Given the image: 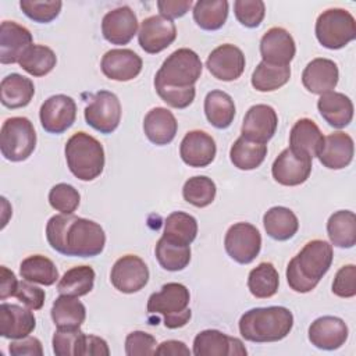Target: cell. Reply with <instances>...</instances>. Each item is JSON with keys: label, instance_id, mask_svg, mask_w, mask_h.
I'll return each instance as SVG.
<instances>
[{"label": "cell", "instance_id": "6da1fadb", "mask_svg": "<svg viewBox=\"0 0 356 356\" xmlns=\"http://www.w3.org/2000/svg\"><path fill=\"white\" fill-rule=\"evenodd\" d=\"M202 60L191 49L172 51L154 76V89L168 106L185 108L195 100V83L202 74Z\"/></svg>", "mask_w": 356, "mask_h": 356}, {"label": "cell", "instance_id": "7a4b0ae2", "mask_svg": "<svg viewBox=\"0 0 356 356\" xmlns=\"http://www.w3.org/2000/svg\"><path fill=\"white\" fill-rule=\"evenodd\" d=\"M49 245L58 253L93 257L103 252L106 234L100 224L74 214H56L46 225Z\"/></svg>", "mask_w": 356, "mask_h": 356}, {"label": "cell", "instance_id": "3957f363", "mask_svg": "<svg viewBox=\"0 0 356 356\" xmlns=\"http://www.w3.org/2000/svg\"><path fill=\"white\" fill-rule=\"evenodd\" d=\"M334 257L332 245L321 239L307 242L286 266V281L298 293L313 291L327 274Z\"/></svg>", "mask_w": 356, "mask_h": 356}, {"label": "cell", "instance_id": "277c9868", "mask_svg": "<svg viewBox=\"0 0 356 356\" xmlns=\"http://www.w3.org/2000/svg\"><path fill=\"white\" fill-rule=\"evenodd\" d=\"M293 327V314L284 306L254 307L239 318V332L250 342L264 343L284 339Z\"/></svg>", "mask_w": 356, "mask_h": 356}, {"label": "cell", "instance_id": "5b68a950", "mask_svg": "<svg viewBox=\"0 0 356 356\" xmlns=\"http://www.w3.org/2000/svg\"><path fill=\"white\" fill-rule=\"evenodd\" d=\"M65 160L70 171L81 181L97 178L104 168L102 143L86 132L74 134L65 143Z\"/></svg>", "mask_w": 356, "mask_h": 356}, {"label": "cell", "instance_id": "8992f818", "mask_svg": "<svg viewBox=\"0 0 356 356\" xmlns=\"http://www.w3.org/2000/svg\"><path fill=\"white\" fill-rule=\"evenodd\" d=\"M189 289L179 282H168L147 299V312L150 314H161L164 325L170 330L181 328L188 324L192 317L189 309Z\"/></svg>", "mask_w": 356, "mask_h": 356}, {"label": "cell", "instance_id": "52a82bcc", "mask_svg": "<svg viewBox=\"0 0 356 356\" xmlns=\"http://www.w3.org/2000/svg\"><path fill=\"white\" fill-rule=\"evenodd\" d=\"M36 147V132L26 117L7 118L0 131V150L8 161L26 160Z\"/></svg>", "mask_w": 356, "mask_h": 356}, {"label": "cell", "instance_id": "ba28073f", "mask_svg": "<svg viewBox=\"0 0 356 356\" xmlns=\"http://www.w3.org/2000/svg\"><path fill=\"white\" fill-rule=\"evenodd\" d=\"M314 31L321 46L338 50L356 38V22L349 11L328 8L317 17Z\"/></svg>", "mask_w": 356, "mask_h": 356}, {"label": "cell", "instance_id": "9c48e42d", "mask_svg": "<svg viewBox=\"0 0 356 356\" xmlns=\"http://www.w3.org/2000/svg\"><path fill=\"white\" fill-rule=\"evenodd\" d=\"M85 121L100 134H111L121 121V103L113 92H96L85 107Z\"/></svg>", "mask_w": 356, "mask_h": 356}, {"label": "cell", "instance_id": "30bf717a", "mask_svg": "<svg viewBox=\"0 0 356 356\" xmlns=\"http://www.w3.org/2000/svg\"><path fill=\"white\" fill-rule=\"evenodd\" d=\"M224 248L232 260L239 264H249L260 253L261 235L249 222H235L225 234Z\"/></svg>", "mask_w": 356, "mask_h": 356}, {"label": "cell", "instance_id": "8fae6325", "mask_svg": "<svg viewBox=\"0 0 356 356\" xmlns=\"http://www.w3.org/2000/svg\"><path fill=\"white\" fill-rule=\"evenodd\" d=\"M113 286L122 293H135L146 286L149 281V268L146 263L135 254L120 257L110 273Z\"/></svg>", "mask_w": 356, "mask_h": 356}, {"label": "cell", "instance_id": "7c38bea8", "mask_svg": "<svg viewBox=\"0 0 356 356\" xmlns=\"http://www.w3.org/2000/svg\"><path fill=\"white\" fill-rule=\"evenodd\" d=\"M43 129L49 134H63L72 127L76 118L75 100L67 95H54L43 102L39 110Z\"/></svg>", "mask_w": 356, "mask_h": 356}, {"label": "cell", "instance_id": "4fadbf2b", "mask_svg": "<svg viewBox=\"0 0 356 356\" xmlns=\"http://www.w3.org/2000/svg\"><path fill=\"white\" fill-rule=\"evenodd\" d=\"M177 38V28L172 19L163 15H152L142 21L138 40L139 46L149 54H156L167 49Z\"/></svg>", "mask_w": 356, "mask_h": 356}, {"label": "cell", "instance_id": "5bb4252c", "mask_svg": "<svg viewBox=\"0 0 356 356\" xmlns=\"http://www.w3.org/2000/svg\"><path fill=\"white\" fill-rule=\"evenodd\" d=\"M278 125V117L275 110L268 104L252 106L245 117L241 127V136L257 142L267 143L275 134Z\"/></svg>", "mask_w": 356, "mask_h": 356}, {"label": "cell", "instance_id": "9a60e30c", "mask_svg": "<svg viewBox=\"0 0 356 356\" xmlns=\"http://www.w3.org/2000/svg\"><path fill=\"white\" fill-rule=\"evenodd\" d=\"M312 160L307 156H300L289 147L284 149L273 163V178L285 186H296L303 184L312 172Z\"/></svg>", "mask_w": 356, "mask_h": 356}, {"label": "cell", "instance_id": "2e32d148", "mask_svg": "<svg viewBox=\"0 0 356 356\" xmlns=\"http://www.w3.org/2000/svg\"><path fill=\"white\" fill-rule=\"evenodd\" d=\"M206 67L210 74L220 81H235L243 74L245 56L235 44L224 43L209 54Z\"/></svg>", "mask_w": 356, "mask_h": 356}, {"label": "cell", "instance_id": "e0dca14e", "mask_svg": "<svg viewBox=\"0 0 356 356\" xmlns=\"http://www.w3.org/2000/svg\"><path fill=\"white\" fill-rule=\"evenodd\" d=\"M196 356H246L248 350L242 341L228 337L218 330L200 331L193 339Z\"/></svg>", "mask_w": 356, "mask_h": 356}, {"label": "cell", "instance_id": "ac0fdd59", "mask_svg": "<svg viewBox=\"0 0 356 356\" xmlns=\"http://www.w3.org/2000/svg\"><path fill=\"white\" fill-rule=\"evenodd\" d=\"M296 53V46L292 35L281 28H270L260 40L261 61L273 65H289Z\"/></svg>", "mask_w": 356, "mask_h": 356}, {"label": "cell", "instance_id": "d6986e66", "mask_svg": "<svg viewBox=\"0 0 356 356\" xmlns=\"http://www.w3.org/2000/svg\"><path fill=\"white\" fill-rule=\"evenodd\" d=\"M138 32V19L131 7L122 6L108 11L102 19V33L111 44H127Z\"/></svg>", "mask_w": 356, "mask_h": 356}, {"label": "cell", "instance_id": "ffe728a7", "mask_svg": "<svg viewBox=\"0 0 356 356\" xmlns=\"http://www.w3.org/2000/svg\"><path fill=\"white\" fill-rule=\"evenodd\" d=\"M309 341L318 349L335 350L348 339V325L335 316H323L316 318L309 327Z\"/></svg>", "mask_w": 356, "mask_h": 356}, {"label": "cell", "instance_id": "44dd1931", "mask_svg": "<svg viewBox=\"0 0 356 356\" xmlns=\"http://www.w3.org/2000/svg\"><path fill=\"white\" fill-rule=\"evenodd\" d=\"M33 44L32 33L14 21H3L0 25V63L14 64Z\"/></svg>", "mask_w": 356, "mask_h": 356}, {"label": "cell", "instance_id": "7402d4cb", "mask_svg": "<svg viewBox=\"0 0 356 356\" xmlns=\"http://www.w3.org/2000/svg\"><path fill=\"white\" fill-rule=\"evenodd\" d=\"M217 153V146L211 135L204 131H189L179 145V156L189 167H206L211 164Z\"/></svg>", "mask_w": 356, "mask_h": 356}, {"label": "cell", "instance_id": "603a6c76", "mask_svg": "<svg viewBox=\"0 0 356 356\" xmlns=\"http://www.w3.org/2000/svg\"><path fill=\"white\" fill-rule=\"evenodd\" d=\"M100 68L108 79L127 82L142 71V58L129 49H111L102 57Z\"/></svg>", "mask_w": 356, "mask_h": 356}, {"label": "cell", "instance_id": "cb8c5ba5", "mask_svg": "<svg viewBox=\"0 0 356 356\" xmlns=\"http://www.w3.org/2000/svg\"><path fill=\"white\" fill-rule=\"evenodd\" d=\"M339 71L337 64L330 58H313L302 72L303 86L314 95L332 92L338 83Z\"/></svg>", "mask_w": 356, "mask_h": 356}, {"label": "cell", "instance_id": "d4e9b609", "mask_svg": "<svg viewBox=\"0 0 356 356\" xmlns=\"http://www.w3.org/2000/svg\"><path fill=\"white\" fill-rule=\"evenodd\" d=\"M353 153L355 145L350 135L338 131L324 138L317 157L324 167L330 170H342L350 164Z\"/></svg>", "mask_w": 356, "mask_h": 356}, {"label": "cell", "instance_id": "484cf974", "mask_svg": "<svg viewBox=\"0 0 356 356\" xmlns=\"http://www.w3.org/2000/svg\"><path fill=\"white\" fill-rule=\"evenodd\" d=\"M36 327L33 313L19 305H0V335L7 339H21L28 337Z\"/></svg>", "mask_w": 356, "mask_h": 356}, {"label": "cell", "instance_id": "4316f807", "mask_svg": "<svg viewBox=\"0 0 356 356\" xmlns=\"http://www.w3.org/2000/svg\"><path fill=\"white\" fill-rule=\"evenodd\" d=\"M324 136L310 118L298 120L289 134V149L300 156L316 157L323 146Z\"/></svg>", "mask_w": 356, "mask_h": 356}, {"label": "cell", "instance_id": "83f0119b", "mask_svg": "<svg viewBox=\"0 0 356 356\" xmlns=\"http://www.w3.org/2000/svg\"><path fill=\"white\" fill-rule=\"evenodd\" d=\"M143 131L152 143L164 146L175 138L178 122L170 110L164 107H154L145 115Z\"/></svg>", "mask_w": 356, "mask_h": 356}, {"label": "cell", "instance_id": "f1b7e54d", "mask_svg": "<svg viewBox=\"0 0 356 356\" xmlns=\"http://www.w3.org/2000/svg\"><path fill=\"white\" fill-rule=\"evenodd\" d=\"M317 108L325 122L334 128H345L353 118V103L341 92H327L317 100Z\"/></svg>", "mask_w": 356, "mask_h": 356}, {"label": "cell", "instance_id": "f546056e", "mask_svg": "<svg viewBox=\"0 0 356 356\" xmlns=\"http://www.w3.org/2000/svg\"><path fill=\"white\" fill-rule=\"evenodd\" d=\"M33 95V82L17 72L4 76L0 83V100L7 108H21L28 106Z\"/></svg>", "mask_w": 356, "mask_h": 356}, {"label": "cell", "instance_id": "4dcf8cb0", "mask_svg": "<svg viewBox=\"0 0 356 356\" xmlns=\"http://www.w3.org/2000/svg\"><path fill=\"white\" fill-rule=\"evenodd\" d=\"M263 225L267 235L273 239L288 241L298 232L299 221L291 209L274 206L264 213Z\"/></svg>", "mask_w": 356, "mask_h": 356}, {"label": "cell", "instance_id": "1f68e13d", "mask_svg": "<svg viewBox=\"0 0 356 356\" xmlns=\"http://www.w3.org/2000/svg\"><path fill=\"white\" fill-rule=\"evenodd\" d=\"M327 235L337 248L349 249L356 243V216L350 210H339L327 221Z\"/></svg>", "mask_w": 356, "mask_h": 356}, {"label": "cell", "instance_id": "d6a6232c", "mask_svg": "<svg viewBox=\"0 0 356 356\" xmlns=\"http://www.w3.org/2000/svg\"><path fill=\"white\" fill-rule=\"evenodd\" d=\"M204 114L213 127L225 129L234 121L235 103L228 93L222 90H211L204 99Z\"/></svg>", "mask_w": 356, "mask_h": 356}, {"label": "cell", "instance_id": "836d02e7", "mask_svg": "<svg viewBox=\"0 0 356 356\" xmlns=\"http://www.w3.org/2000/svg\"><path fill=\"white\" fill-rule=\"evenodd\" d=\"M51 320L57 328H79L86 317V309L75 296L60 295L50 310Z\"/></svg>", "mask_w": 356, "mask_h": 356}, {"label": "cell", "instance_id": "e575fe53", "mask_svg": "<svg viewBox=\"0 0 356 356\" xmlns=\"http://www.w3.org/2000/svg\"><path fill=\"white\" fill-rule=\"evenodd\" d=\"M267 156V145L239 136L229 149L231 163L243 171L257 168Z\"/></svg>", "mask_w": 356, "mask_h": 356}, {"label": "cell", "instance_id": "d590c367", "mask_svg": "<svg viewBox=\"0 0 356 356\" xmlns=\"http://www.w3.org/2000/svg\"><path fill=\"white\" fill-rule=\"evenodd\" d=\"M197 235L196 218L184 211L171 213L164 222L163 238L172 243L189 246Z\"/></svg>", "mask_w": 356, "mask_h": 356}, {"label": "cell", "instance_id": "8d00e7d4", "mask_svg": "<svg viewBox=\"0 0 356 356\" xmlns=\"http://www.w3.org/2000/svg\"><path fill=\"white\" fill-rule=\"evenodd\" d=\"M19 275L29 282L49 286L58 280V270L49 257L32 254L21 261Z\"/></svg>", "mask_w": 356, "mask_h": 356}, {"label": "cell", "instance_id": "74e56055", "mask_svg": "<svg viewBox=\"0 0 356 356\" xmlns=\"http://www.w3.org/2000/svg\"><path fill=\"white\" fill-rule=\"evenodd\" d=\"M95 270L90 266H76L64 273L58 280L57 291L60 295L83 296L88 295L95 285Z\"/></svg>", "mask_w": 356, "mask_h": 356}, {"label": "cell", "instance_id": "f35d334b", "mask_svg": "<svg viewBox=\"0 0 356 356\" xmlns=\"http://www.w3.org/2000/svg\"><path fill=\"white\" fill-rule=\"evenodd\" d=\"M280 285V275L275 267L263 261L253 270H250L248 277V288L254 298L267 299L277 293Z\"/></svg>", "mask_w": 356, "mask_h": 356}, {"label": "cell", "instance_id": "ab89813d", "mask_svg": "<svg viewBox=\"0 0 356 356\" xmlns=\"http://www.w3.org/2000/svg\"><path fill=\"white\" fill-rule=\"evenodd\" d=\"M228 17V1L199 0L193 6V19L204 31L220 29Z\"/></svg>", "mask_w": 356, "mask_h": 356}, {"label": "cell", "instance_id": "60d3db41", "mask_svg": "<svg viewBox=\"0 0 356 356\" xmlns=\"http://www.w3.org/2000/svg\"><path fill=\"white\" fill-rule=\"evenodd\" d=\"M289 78V65H273L260 61L252 74V86L259 92H273L284 86Z\"/></svg>", "mask_w": 356, "mask_h": 356}, {"label": "cell", "instance_id": "b9f144b4", "mask_svg": "<svg viewBox=\"0 0 356 356\" xmlns=\"http://www.w3.org/2000/svg\"><path fill=\"white\" fill-rule=\"evenodd\" d=\"M57 63L56 53L44 44H32L18 61L19 67L33 76L47 75Z\"/></svg>", "mask_w": 356, "mask_h": 356}, {"label": "cell", "instance_id": "7bdbcfd3", "mask_svg": "<svg viewBox=\"0 0 356 356\" xmlns=\"http://www.w3.org/2000/svg\"><path fill=\"white\" fill-rule=\"evenodd\" d=\"M154 253L159 264L167 271H181L191 261L189 246L172 243L163 236L157 241Z\"/></svg>", "mask_w": 356, "mask_h": 356}, {"label": "cell", "instance_id": "ee69618b", "mask_svg": "<svg viewBox=\"0 0 356 356\" xmlns=\"http://www.w3.org/2000/svg\"><path fill=\"white\" fill-rule=\"evenodd\" d=\"M216 184L211 178L196 175L189 178L182 188L184 199L195 207H206L213 203L216 197Z\"/></svg>", "mask_w": 356, "mask_h": 356}, {"label": "cell", "instance_id": "f6af8a7d", "mask_svg": "<svg viewBox=\"0 0 356 356\" xmlns=\"http://www.w3.org/2000/svg\"><path fill=\"white\" fill-rule=\"evenodd\" d=\"M85 337L79 328H57L51 343L57 356H82Z\"/></svg>", "mask_w": 356, "mask_h": 356}, {"label": "cell", "instance_id": "bcb514c9", "mask_svg": "<svg viewBox=\"0 0 356 356\" xmlns=\"http://www.w3.org/2000/svg\"><path fill=\"white\" fill-rule=\"evenodd\" d=\"M79 192L70 184H57L49 192L50 206L61 214H74L79 206Z\"/></svg>", "mask_w": 356, "mask_h": 356}, {"label": "cell", "instance_id": "7dc6e473", "mask_svg": "<svg viewBox=\"0 0 356 356\" xmlns=\"http://www.w3.org/2000/svg\"><path fill=\"white\" fill-rule=\"evenodd\" d=\"M19 7L32 21L47 24L60 14L63 3L60 0H21Z\"/></svg>", "mask_w": 356, "mask_h": 356}, {"label": "cell", "instance_id": "c3c4849f", "mask_svg": "<svg viewBox=\"0 0 356 356\" xmlns=\"http://www.w3.org/2000/svg\"><path fill=\"white\" fill-rule=\"evenodd\" d=\"M234 13L243 26L256 28L264 18L266 6L261 0H236L234 3Z\"/></svg>", "mask_w": 356, "mask_h": 356}, {"label": "cell", "instance_id": "681fc988", "mask_svg": "<svg viewBox=\"0 0 356 356\" xmlns=\"http://www.w3.org/2000/svg\"><path fill=\"white\" fill-rule=\"evenodd\" d=\"M156 339L145 331H132L125 338V353L128 356L154 355Z\"/></svg>", "mask_w": 356, "mask_h": 356}, {"label": "cell", "instance_id": "f907efd6", "mask_svg": "<svg viewBox=\"0 0 356 356\" xmlns=\"http://www.w3.org/2000/svg\"><path fill=\"white\" fill-rule=\"evenodd\" d=\"M332 292L339 298H353L356 295L355 264H346L337 271L332 281Z\"/></svg>", "mask_w": 356, "mask_h": 356}, {"label": "cell", "instance_id": "816d5d0a", "mask_svg": "<svg viewBox=\"0 0 356 356\" xmlns=\"http://www.w3.org/2000/svg\"><path fill=\"white\" fill-rule=\"evenodd\" d=\"M14 296L31 310L42 309L46 298L44 291L42 288L33 285V282H29L26 280H22L18 282Z\"/></svg>", "mask_w": 356, "mask_h": 356}, {"label": "cell", "instance_id": "f5cc1de1", "mask_svg": "<svg viewBox=\"0 0 356 356\" xmlns=\"http://www.w3.org/2000/svg\"><path fill=\"white\" fill-rule=\"evenodd\" d=\"M11 356H42V342L35 337H25L18 341H13L8 346Z\"/></svg>", "mask_w": 356, "mask_h": 356}, {"label": "cell", "instance_id": "db71d44e", "mask_svg": "<svg viewBox=\"0 0 356 356\" xmlns=\"http://www.w3.org/2000/svg\"><path fill=\"white\" fill-rule=\"evenodd\" d=\"M191 7H192L191 0H159L157 1V8L160 11V15L168 19L179 18L185 15Z\"/></svg>", "mask_w": 356, "mask_h": 356}, {"label": "cell", "instance_id": "11a10c76", "mask_svg": "<svg viewBox=\"0 0 356 356\" xmlns=\"http://www.w3.org/2000/svg\"><path fill=\"white\" fill-rule=\"evenodd\" d=\"M110 349L107 342L96 335H86L82 356H107Z\"/></svg>", "mask_w": 356, "mask_h": 356}, {"label": "cell", "instance_id": "9f6ffc18", "mask_svg": "<svg viewBox=\"0 0 356 356\" xmlns=\"http://www.w3.org/2000/svg\"><path fill=\"white\" fill-rule=\"evenodd\" d=\"M0 299L6 300L10 296H14L15 289L18 286V280L15 277V274L8 270L6 266L0 267Z\"/></svg>", "mask_w": 356, "mask_h": 356}, {"label": "cell", "instance_id": "6f0895ef", "mask_svg": "<svg viewBox=\"0 0 356 356\" xmlns=\"http://www.w3.org/2000/svg\"><path fill=\"white\" fill-rule=\"evenodd\" d=\"M154 355H161V356H179V355H185V356H189L191 350H189V348L182 341L170 339V341L161 342L156 348Z\"/></svg>", "mask_w": 356, "mask_h": 356}]
</instances>
